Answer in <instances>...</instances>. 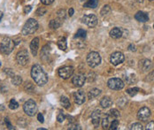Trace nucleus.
<instances>
[{"instance_id":"45","label":"nucleus","mask_w":154,"mask_h":130,"mask_svg":"<svg viewBox=\"0 0 154 130\" xmlns=\"http://www.w3.org/2000/svg\"><path fill=\"white\" fill-rule=\"evenodd\" d=\"M128 49H129V50H131V51H136V46L134 44H130L128 46Z\"/></svg>"},{"instance_id":"18","label":"nucleus","mask_w":154,"mask_h":130,"mask_svg":"<svg viewBox=\"0 0 154 130\" xmlns=\"http://www.w3.org/2000/svg\"><path fill=\"white\" fill-rule=\"evenodd\" d=\"M135 18L139 22H146V21L149 20L148 14L146 13H144V12H142V11L137 12V14H136V15H135Z\"/></svg>"},{"instance_id":"32","label":"nucleus","mask_w":154,"mask_h":130,"mask_svg":"<svg viewBox=\"0 0 154 130\" xmlns=\"http://www.w3.org/2000/svg\"><path fill=\"white\" fill-rule=\"evenodd\" d=\"M110 12H111V7L108 5H104L100 14H101L102 16H104V15H106L107 14H109Z\"/></svg>"},{"instance_id":"14","label":"nucleus","mask_w":154,"mask_h":130,"mask_svg":"<svg viewBox=\"0 0 154 130\" xmlns=\"http://www.w3.org/2000/svg\"><path fill=\"white\" fill-rule=\"evenodd\" d=\"M86 81V77L82 74H76L73 77L72 79V82L73 84L75 86V87H78V88H81L84 85Z\"/></svg>"},{"instance_id":"39","label":"nucleus","mask_w":154,"mask_h":130,"mask_svg":"<svg viewBox=\"0 0 154 130\" xmlns=\"http://www.w3.org/2000/svg\"><path fill=\"white\" fill-rule=\"evenodd\" d=\"M153 80H154V70L148 74V76H147V78L145 79V81H153Z\"/></svg>"},{"instance_id":"13","label":"nucleus","mask_w":154,"mask_h":130,"mask_svg":"<svg viewBox=\"0 0 154 130\" xmlns=\"http://www.w3.org/2000/svg\"><path fill=\"white\" fill-rule=\"evenodd\" d=\"M151 116V110L148 107H142L138 113H137V117L140 120L142 121H146Z\"/></svg>"},{"instance_id":"50","label":"nucleus","mask_w":154,"mask_h":130,"mask_svg":"<svg viewBox=\"0 0 154 130\" xmlns=\"http://www.w3.org/2000/svg\"><path fill=\"white\" fill-rule=\"evenodd\" d=\"M38 130H45L44 128H38Z\"/></svg>"},{"instance_id":"23","label":"nucleus","mask_w":154,"mask_h":130,"mask_svg":"<svg viewBox=\"0 0 154 130\" xmlns=\"http://www.w3.org/2000/svg\"><path fill=\"white\" fill-rule=\"evenodd\" d=\"M101 94V90L98 89H92L89 91L88 93V98L89 99H94L97 97H98L99 95Z\"/></svg>"},{"instance_id":"44","label":"nucleus","mask_w":154,"mask_h":130,"mask_svg":"<svg viewBox=\"0 0 154 130\" xmlns=\"http://www.w3.org/2000/svg\"><path fill=\"white\" fill-rule=\"evenodd\" d=\"M37 119H38V121L39 122H41V123H44V116L42 115L41 113H38V115H37Z\"/></svg>"},{"instance_id":"29","label":"nucleus","mask_w":154,"mask_h":130,"mask_svg":"<svg viewBox=\"0 0 154 130\" xmlns=\"http://www.w3.org/2000/svg\"><path fill=\"white\" fill-rule=\"evenodd\" d=\"M139 88H132V89H128L127 90V93L130 96V97H134L136 96L137 93L139 92Z\"/></svg>"},{"instance_id":"51","label":"nucleus","mask_w":154,"mask_h":130,"mask_svg":"<svg viewBox=\"0 0 154 130\" xmlns=\"http://www.w3.org/2000/svg\"><path fill=\"white\" fill-rule=\"evenodd\" d=\"M149 1H153V0H149Z\"/></svg>"},{"instance_id":"40","label":"nucleus","mask_w":154,"mask_h":130,"mask_svg":"<svg viewBox=\"0 0 154 130\" xmlns=\"http://www.w3.org/2000/svg\"><path fill=\"white\" fill-rule=\"evenodd\" d=\"M146 130H154V121H151L147 124Z\"/></svg>"},{"instance_id":"17","label":"nucleus","mask_w":154,"mask_h":130,"mask_svg":"<svg viewBox=\"0 0 154 130\" xmlns=\"http://www.w3.org/2000/svg\"><path fill=\"white\" fill-rule=\"evenodd\" d=\"M39 47V38L38 37H35L32 40L31 44H30V50L33 56H36L37 54V50Z\"/></svg>"},{"instance_id":"41","label":"nucleus","mask_w":154,"mask_h":130,"mask_svg":"<svg viewBox=\"0 0 154 130\" xmlns=\"http://www.w3.org/2000/svg\"><path fill=\"white\" fill-rule=\"evenodd\" d=\"M5 123H6V125H7V128H8L9 129H14L13 126L11 125V123H10V121H9V119H8L7 118L5 119Z\"/></svg>"},{"instance_id":"46","label":"nucleus","mask_w":154,"mask_h":130,"mask_svg":"<svg viewBox=\"0 0 154 130\" xmlns=\"http://www.w3.org/2000/svg\"><path fill=\"white\" fill-rule=\"evenodd\" d=\"M73 14H74V9L73 8H70L68 11V15L71 17L73 16Z\"/></svg>"},{"instance_id":"52","label":"nucleus","mask_w":154,"mask_h":130,"mask_svg":"<svg viewBox=\"0 0 154 130\" xmlns=\"http://www.w3.org/2000/svg\"><path fill=\"white\" fill-rule=\"evenodd\" d=\"M0 66H1V62H0Z\"/></svg>"},{"instance_id":"4","label":"nucleus","mask_w":154,"mask_h":130,"mask_svg":"<svg viewBox=\"0 0 154 130\" xmlns=\"http://www.w3.org/2000/svg\"><path fill=\"white\" fill-rule=\"evenodd\" d=\"M38 29V22L35 19H29L22 28V35H28L34 34Z\"/></svg>"},{"instance_id":"35","label":"nucleus","mask_w":154,"mask_h":130,"mask_svg":"<svg viewBox=\"0 0 154 130\" xmlns=\"http://www.w3.org/2000/svg\"><path fill=\"white\" fill-rule=\"evenodd\" d=\"M130 129L131 130H143V126H142V124H141V123H134V124L131 126Z\"/></svg>"},{"instance_id":"47","label":"nucleus","mask_w":154,"mask_h":130,"mask_svg":"<svg viewBox=\"0 0 154 130\" xmlns=\"http://www.w3.org/2000/svg\"><path fill=\"white\" fill-rule=\"evenodd\" d=\"M4 110H5V106L0 104V111H4Z\"/></svg>"},{"instance_id":"48","label":"nucleus","mask_w":154,"mask_h":130,"mask_svg":"<svg viewBox=\"0 0 154 130\" xmlns=\"http://www.w3.org/2000/svg\"><path fill=\"white\" fill-rule=\"evenodd\" d=\"M2 17H3V13L0 12V21H1V20H2Z\"/></svg>"},{"instance_id":"12","label":"nucleus","mask_w":154,"mask_h":130,"mask_svg":"<svg viewBox=\"0 0 154 130\" xmlns=\"http://www.w3.org/2000/svg\"><path fill=\"white\" fill-rule=\"evenodd\" d=\"M138 66L142 73H146V72H149L152 68V63L151 60H149L147 59H143L139 61Z\"/></svg>"},{"instance_id":"25","label":"nucleus","mask_w":154,"mask_h":130,"mask_svg":"<svg viewBox=\"0 0 154 130\" xmlns=\"http://www.w3.org/2000/svg\"><path fill=\"white\" fill-rule=\"evenodd\" d=\"M60 104L66 109H69L70 106H71L70 101H69V99L67 97H61V98H60Z\"/></svg>"},{"instance_id":"36","label":"nucleus","mask_w":154,"mask_h":130,"mask_svg":"<svg viewBox=\"0 0 154 130\" xmlns=\"http://www.w3.org/2000/svg\"><path fill=\"white\" fill-rule=\"evenodd\" d=\"M5 73L9 76V77H14V70L10 69V68H5Z\"/></svg>"},{"instance_id":"53","label":"nucleus","mask_w":154,"mask_h":130,"mask_svg":"<svg viewBox=\"0 0 154 130\" xmlns=\"http://www.w3.org/2000/svg\"><path fill=\"white\" fill-rule=\"evenodd\" d=\"M153 28H154V25H153Z\"/></svg>"},{"instance_id":"1","label":"nucleus","mask_w":154,"mask_h":130,"mask_svg":"<svg viewBox=\"0 0 154 130\" xmlns=\"http://www.w3.org/2000/svg\"><path fill=\"white\" fill-rule=\"evenodd\" d=\"M31 77L39 86H44L48 81V76L40 65H35L31 69Z\"/></svg>"},{"instance_id":"28","label":"nucleus","mask_w":154,"mask_h":130,"mask_svg":"<svg viewBox=\"0 0 154 130\" xmlns=\"http://www.w3.org/2000/svg\"><path fill=\"white\" fill-rule=\"evenodd\" d=\"M86 34H87V32H86L84 29H79L78 31H77V33H76V35H75V38H81V39H84L86 37Z\"/></svg>"},{"instance_id":"3","label":"nucleus","mask_w":154,"mask_h":130,"mask_svg":"<svg viewBox=\"0 0 154 130\" xmlns=\"http://www.w3.org/2000/svg\"><path fill=\"white\" fill-rule=\"evenodd\" d=\"M14 41L9 37H5L0 44V52L4 55H9L14 50Z\"/></svg>"},{"instance_id":"10","label":"nucleus","mask_w":154,"mask_h":130,"mask_svg":"<svg viewBox=\"0 0 154 130\" xmlns=\"http://www.w3.org/2000/svg\"><path fill=\"white\" fill-rule=\"evenodd\" d=\"M83 22L89 28H95L98 25V18L94 14H89L83 17Z\"/></svg>"},{"instance_id":"20","label":"nucleus","mask_w":154,"mask_h":130,"mask_svg":"<svg viewBox=\"0 0 154 130\" xmlns=\"http://www.w3.org/2000/svg\"><path fill=\"white\" fill-rule=\"evenodd\" d=\"M112 104H113V101H112V99L109 97H104L100 101V105L102 106L103 108H104V109L109 108Z\"/></svg>"},{"instance_id":"6","label":"nucleus","mask_w":154,"mask_h":130,"mask_svg":"<svg viewBox=\"0 0 154 130\" xmlns=\"http://www.w3.org/2000/svg\"><path fill=\"white\" fill-rule=\"evenodd\" d=\"M23 110L25 112V113L29 116H34L35 114L37 112V105H36V103L35 102L34 100L32 99H29L28 100L24 105H23Z\"/></svg>"},{"instance_id":"2","label":"nucleus","mask_w":154,"mask_h":130,"mask_svg":"<svg viewBox=\"0 0 154 130\" xmlns=\"http://www.w3.org/2000/svg\"><path fill=\"white\" fill-rule=\"evenodd\" d=\"M120 117V112L116 109H112L110 110L107 113L104 115V119H102V126L104 129L109 128L110 124L113 120L118 119Z\"/></svg>"},{"instance_id":"16","label":"nucleus","mask_w":154,"mask_h":130,"mask_svg":"<svg viewBox=\"0 0 154 130\" xmlns=\"http://www.w3.org/2000/svg\"><path fill=\"white\" fill-rule=\"evenodd\" d=\"M101 116H102V113H101V111H99V110H96L91 114V120L95 127L99 126L100 121H101Z\"/></svg>"},{"instance_id":"19","label":"nucleus","mask_w":154,"mask_h":130,"mask_svg":"<svg viewBox=\"0 0 154 130\" xmlns=\"http://www.w3.org/2000/svg\"><path fill=\"white\" fill-rule=\"evenodd\" d=\"M122 29L120 28H114L110 31V36L113 39H118L122 36Z\"/></svg>"},{"instance_id":"5","label":"nucleus","mask_w":154,"mask_h":130,"mask_svg":"<svg viewBox=\"0 0 154 130\" xmlns=\"http://www.w3.org/2000/svg\"><path fill=\"white\" fill-rule=\"evenodd\" d=\"M87 63L90 67H97L101 63V57L96 51H91L87 56Z\"/></svg>"},{"instance_id":"42","label":"nucleus","mask_w":154,"mask_h":130,"mask_svg":"<svg viewBox=\"0 0 154 130\" xmlns=\"http://www.w3.org/2000/svg\"><path fill=\"white\" fill-rule=\"evenodd\" d=\"M31 9H32L31 5H26L25 8H24V13H25V14H29V13L31 11Z\"/></svg>"},{"instance_id":"21","label":"nucleus","mask_w":154,"mask_h":130,"mask_svg":"<svg viewBox=\"0 0 154 130\" xmlns=\"http://www.w3.org/2000/svg\"><path fill=\"white\" fill-rule=\"evenodd\" d=\"M57 44H58V47H59V49L62 50H65L67 49V47H68V44H67V38L64 37V36L59 37V38L58 39Z\"/></svg>"},{"instance_id":"7","label":"nucleus","mask_w":154,"mask_h":130,"mask_svg":"<svg viewBox=\"0 0 154 130\" xmlns=\"http://www.w3.org/2000/svg\"><path fill=\"white\" fill-rule=\"evenodd\" d=\"M16 60L18 64L20 65H26L29 63V52L27 50H20L16 55Z\"/></svg>"},{"instance_id":"33","label":"nucleus","mask_w":154,"mask_h":130,"mask_svg":"<svg viewBox=\"0 0 154 130\" xmlns=\"http://www.w3.org/2000/svg\"><path fill=\"white\" fill-rule=\"evenodd\" d=\"M57 16H58V19H59L60 20H63L66 19V11L64 9H61L59 10L58 13H57Z\"/></svg>"},{"instance_id":"38","label":"nucleus","mask_w":154,"mask_h":130,"mask_svg":"<svg viewBox=\"0 0 154 130\" xmlns=\"http://www.w3.org/2000/svg\"><path fill=\"white\" fill-rule=\"evenodd\" d=\"M65 119H66V116L62 113H59L58 117H57V120H58L59 122H60V123H61V122H63V121L65 120Z\"/></svg>"},{"instance_id":"24","label":"nucleus","mask_w":154,"mask_h":130,"mask_svg":"<svg viewBox=\"0 0 154 130\" xmlns=\"http://www.w3.org/2000/svg\"><path fill=\"white\" fill-rule=\"evenodd\" d=\"M98 5V0H88L83 6L86 8H96Z\"/></svg>"},{"instance_id":"27","label":"nucleus","mask_w":154,"mask_h":130,"mask_svg":"<svg viewBox=\"0 0 154 130\" xmlns=\"http://www.w3.org/2000/svg\"><path fill=\"white\" fill-rule=\"evenodd\" d=\"M12 83L14 84V85H15V86H19V85H20L21 83H22V79H21V77L20 76H19V75H14L13 78H12Z\"/></svg>"},{"instance_id":"26","label":"nucleus","mask_w":154,"mask_h":130,"mask_svg":"<svg viewBox=\"0 0 154 130\" xmlns=\"http://www.w3.org/2000/svg\"><path fill=\"white\" fill-rule=\"evenodd\" d=\"M24 89L28 92H34L35 91V86L34 84L30 81H27L24 84Z\"/></svg>"},{"instance_id":"22","label":"nucleus","mask_w":154,"mask_h":130,"mask_svg":"<svg viewBox=\"0 0 154 130\" xmlns=\"http://www.w3.org/2000/svg\"><path fill=\"white\" fill-rule=\"evenodd\" d=\"M62 24V20H60L59 19H56V20H51L49 23V27L51 29H59Z\"/></svg>"},{"instance_id":"30","label":"nucleus","mask_w":154,"mask_h":130,"mask_svg":"<svg viewBox=\"0 0 154 130\" xmlns=\"http://www.w3.org/2000/svg\"><path fill=\"white\" fill-rule=\"evenodd\" d=\"M119 127V120L116 119L114 120H113L110 124V127H109V129L110 130H116Z\"/></svg>"},{"instance_id":"11","label":"nucleus","mask_w":154,"mask_h":130,"mask_svg":"<svg viewBox=\"0 0 154 130\" xmlns=\"http://www.w3.org/2000/svg\"><path fill=\"white\" fill-rule=\"evenodd\" d=\"M124 59H125V57H124L123 53H121L120 51L113 52L110 57V61L113 65H120L124 61Z\"/></svg>"},{"instance_id":"15","label":"nucleus","mask_w":154,"mask_h":130,"mask_svg":"<svg viewBox=\"0 0 154 130\" xmlns=\"http://www.w3.org/2000/svg\"><path fill=\"white\" fill-rule=\"evenodd\" d=\"M73 98H74V103L77 104H83L85 103L86 101L85 93L83 91H82V90L76 91L75 93H74Z\"/></svg>"},{"instance_id":"9","label":"nucleus","mask_w":154,"mask_h":130,"mask_svg":"<svg viewBox=\"0 0 154 130\" xmlns=\"http://www.w3.org/2000/svg\"><path fill=\"white\" fill-rule=\"evenodd\" d=\"M59 77L63 78V79H68L70 78L73 74H74V67L73 66H70V65H67V66H64V67H61L59 69Z\"/></svg>"},{"instance_id":"34","label":"nucleus","mask_w":154,"mask_h":130,"mask_svg":"<svg viewBox=\"0 0 154 130\" xmlns=\"http://www.w3.org/2000/svg\"><path fill=\"white\" fill-rule=\"evenodd\" d=\"M46 12H47V10H46L44 7H39V8L36 10L35 14H36L37 16H43V15H44V14H46Z\"/></svg>"},{"instance_id":"49","label":"nucleus","mask_w":154,"mask_h":130,"mask_svg":"<svg viewBox=\"0 0 154 130\" xmlns=\"http://www.w3.org/2000/svg\"><path fill=\"white\" fill-rule=\"evenodd\" d=\"M137 1L138 3H143V0H137Z\"/></svg>"},{"instance_id":"37","label":"nucleus","mask_w":154,"mask_h":130,"mask_svg":"<svg viewBox=\"0 0 154 130\" xmlns=\"http://www.w3.org/2000/svg\"><path fill=\"white\" fill-rule=\"evenodd\" d=\"M69 130H81V127L79 126V125H77V124H70V126H69L68 128Z\"/></svg>"},{"instance_id":"43","label":"nucleus","mask_w":154,"mask_h":130,"mask_svg":"<svg viewBox=\"0 0 154 130\" xmlns=\"http://www.w3.org/2000/svg\"><path fill=\"white\" fill-rule=\"evenodd\" d=\"M53 1H54V0H41V2H42L44 5H46L52 4V3H53Z\"/></svg>"},{"instance_id":"8","label":"nucleus","mask_w":154,"mask_h":130,"mask_svg":"<svg viewBox=\"0 0 154 130\" xmlns=\"http://www.w3.org/2000/svg\"><path fill=\"white\" fill-rule=\"evenodd\" d=\"M124 82L120 78H112L107 82V86L113 90H120L124 88Z\"/></svg>"},{"instance_id":"31","label":"nucleus","mask_w":154,"mask_h":130,"mask_svg":"<svg viewBox=\"0 0 154 130\" xmlns=\"http://www.w3.org/2000/svg\"><path fill=\"white\" fill-rule=\"evenodd\" d=\"M18 107H19V104H18L17 101L15 99H12L9 103V108L12 110H15Z\"/></svg>"}]
</instances>
